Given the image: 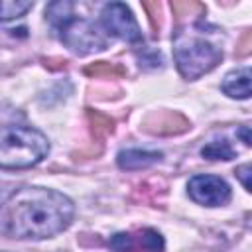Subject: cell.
Listing matches in <instances>:
<instances>
[{
    "instance_id": "1",
    "label": "cell",
    "mask_w": 252,
    "mask_h": 252,
    "mask_svg": "<svg viewBox=\"0 0 252 252\" xmlns=\"http://www.w3.org/2000/svg\"><path fill=\"white\" fill-rule=\"evenodd\" d=\"M73 215L75 205L67 195L47 187H22L2 205V234L8 238H49L65 230Z\"/></svg>"
},
{
    "instance_id": "2",
    "label": "cell",
    "mask_w": 252,
    "mask_h": 252,
    "mask_svg": "<svg viewBox=\"0 0 252 252\" xmlns=\"http://www.w3.org/2000/svg\"><path fill=\"white\" fill-rule=\"evenodd\" d=\"M47 20L55 28L59 39L77 55H87L106 47V39L100 35L96 26L85 18L73 14V4L67 0L51 2L45 10Z\"/></svg>"
},
{
    "instance_id": "3",
    "label": "cell",
    "mask_w": 252,
    "mask_h": 252,
    "mask_svg": "<svg viewBox=\"0 0 252 252\" xmlns=\"http://www.w3.org/2000/svg\"><path fill=\"white\" fill-rule=\"evenodd\" d=\"M49 152L47 138L32 128L6 124L0 140V163L4 169H26L39 163Z\"/></svg>"
},
{
    "instance_id": "4",
    "label": "cell",
    "mask_w": 252,
    "mask_h": 252,
    "mask_svg": "<svg viewBox=\"0 0 252 252\" xmlns=\"http://www.w3.org/2000/svg\"><path fill=\"white\" fill-rule=\"evenodd\" d=\"M173 57L181 77L195 81L209 73L222 59V51L201 35H189L185 32H175L173 35Z\"/></svg>"
},
{
    "instance_id": "5",
    "label": "cell",
    "mask_w": 252,
    "mask_h": 252,
    "mask_svg": "<svg viewBox=\"0 0 252 252\" xmlns=\"http://www.w3.org/2000/svg\"><path fill=\"white\" fill-rule=\"evenodd\" d=\"M100 22H102L104 30L114 37H120L128 43H140L142 41V32L138 28V22L132 16V10L122 2L106 4L102 8Z\"/></svg>"
},
{
    "instance_id": "6",
    "label": "cell",
    "mask_w": 252,
    "mask_h": 252,
    "mask_svg": "<svg viewBox=\"0 0 252 252\" xmlns=\"http://www.w3.org/2000/svg\"><path fill=\"white\" fill-rule=\"evenodd\" d=\"M163 236L154 228L116 232L108 240V248L114 252H163Z\"/></svg>"
},
{
    "instance_id": "7",
    "label": "cell",
    "mask_w": 252,
    "mask_h": 252,
    "mask_svg": "<svg viewBox=\"0 0 252 252\" xmlns=\"http://www.w3.org/2000/svg\"><path fill=\"white\" fill-rule=\"evenodd\" d=\"M189 197L207 207H220L230 199V187L222 177L217 175H195L187 183Z\"/></svg>"
},
{
    "instance_id": "8",
    "label": "cell",
    "mask_w": 252,
    "mask_h": 252,
    "mask_svg": "<svg viewBox=\"0 0 252 252\" xmlns=\"http://www.w3.org/2000/svg\"><path fill=\"white\" fill-rule=\"evenodd\" d=\"M142 130L158 136H171V134H183L189 130V120L173 110H158L148 114L142 120Z\"/></svg>"
},
{
    "instance_id": "9",
    "label": "cell",
    "mask_w": 252,
    "mask_h": 252,
    "mask_svg": "<svg viewBox=\"0 0 252 252\" xmlns=\"http://www.w3.org/2000/svg\"><path fill=\"white\" fill-rule=\"evenodd\" d=\"M220 89L230 98H248V96H252V67H242V69L226 73L224 79H222Z\"/></svg>"
},
{
    "instance_id": "10",
    "label": "cell",
    "mask_w": 252,
    "mask_h": 252,
    "mask_svg": "<svg viewBox=\"0 0 252 252\" xmlns=\"http://www.w3.org/2000/svg\"><path fill=\"white\" fill-rule=\"evenodd\" d=\"M161 152H146V150H122L118 154V165L122 169H146L161 159Z\"/></svg>"
},
{
    "instance_id": "11",
    "label": "cell",
    "mask_w": 252,
    "mask_h": 252,
    "mask_svg": "<svg viewBox=\"0 0 252 252\" xmlns=\"http://www.w3.org/2000/svg\"><path fill=\"white\" fill-rule=\"evenodd\" d=\"M87 122H89L93 138H96V140H104L108 134L114 132V120L98 110L87 108Z\"/></svg>"
},
{
    "instance_id": "12",
    "label": "cell",
    "mask_w": 252,
    "mask_h": 252,
    "mask_svg": "<svg viewBox=\"0 0 252 252\" xmlns=\"http://www.w3.org/2000/svg\"><path fill=\"white\" fill-rule=\"evenodd\" d=\"M85 73L94 79H120L126 75V69L118 63H108V61H94L85 67Z\"/></svg>"
},
{
    "instance_id": "13",
    "label": "cell",
    "mask_w": 252,
    "mask_h": 252,
    "mask_svg": "<svg viewBox=\"0 0 252 252\" xmlns=\"http://www.w3.org/2000/svg\"><path fill=\"white\" fill-rule=\"evenodd\" d=\"M201 156L207 159H232L234 158V148L230 146L228 140H213L207 146L201 148Z\"/></svg>"
},
{
    "instance_id": "14",
    "label": "cell",
    "mask_w": 252,
    "mask_h": 252,
    "mask_svg": "<svg viewBox=\"0 0 252 252\" xmlns=\"http://www.w3.org/2000/svg\"><path fill=\"white\" fill-rule=\"evenodd\" d=\"M171 10H173V16L177 22H183L185 18H191V16H203L205 14V6L201 2H193V0H175L171 2Z\"/></svg>"
},
{
    "instance_id": "15",
    "label": "cell",
    "mask_w": 252,
    "mask_h": 252,
    "mask_svg": "<svg viewBox=\"0 0 252 252\" xmlns=\"http://www.w3.org/2000/svg\"><path fill=\"white\" fill-rule=\"evenodd\" d=\"M32 6H33L32 2H10V0H6V2H2V20L8 22L12 18H20L28 10H32Z\"/></svg>"
},
{
    "instance_id": "16",
    "label": "cell",
    "mask_w": 252,
    "mask_h": 252,
    "mask_svg": "<svg viewBox=\"0 0 252 252\" xmlns=\"http://www.w3.org/2000/svg\"><path fill=\"white\" fill-rule=\"evenodd\" d=\"M142 6L148 12V20H150V26H152L154 33L158 35L159 28H161V6H159V2H142Z\"/></svg>"
},
{
    "instance_id": "17",
    "label": "cell",
    "mask_w": 252,
    "mask_h": 252,
    "mask_svg": "<svg viewBox=\"0 0 252 252\" xmlns=\"http://www.w3.org/2000/svg\"><path fill=\"white\" fill-rule=\"evenodd\" d=\"M234 175H236V179L252 193V163H242V165H238V167L234 169Z\"/></svg>"
},
{
    "instance_id": "18",
    "label": "cell",
    "mask_w": 252,
    "mask_h": 252,
    "mask_svg": "<svg viewBox=\"0 0 252 252\" xmlns=\"http://www.w3.org/2000/svg\"><path fill=\"white\" fill-rule=\"evenodd\" d=\"M248 53H252V30L244 32V35L240 37V41L236 45V55L238 57H244Z\"/></svg>"
},
{
    "instance_id": "19",
    "label": "cell",
    "mask_w": 252,
    "mask_h": 252,
    "mask_svg": "<svg viewBox=\"0 0 252 252\" xmlns=\"http://www.w3.org/2000/svg\"><path fill=\"white\" fill-rule=\"evenodd\" d=\"M236 136H238V140H240L244 146L252 148V128H248V126H238V128H236Z\"/></svg>"
}]
</instances>
